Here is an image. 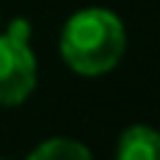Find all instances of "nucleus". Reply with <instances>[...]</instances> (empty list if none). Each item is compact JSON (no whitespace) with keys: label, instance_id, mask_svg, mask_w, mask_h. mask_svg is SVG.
<instances>
[{"label":"nucleus","instance_id":"obj_1","mask_svg":"<svg viewBox=\"0 0 160 160\" xmlns=\"http://www.w3.org/2000/svg\"><path fill=\"white\" fill-rule=\"evenodd\" d=\"M127 51V28L124 20L101 6L79 8L70 14L59 34V56L62 62L87 79L104 76L118 68Z\"/></svg>","mask_w":160,"mask_h":160},{"label":"nucleus","instance_id":"obj_2","mask_svg":"<svg viewBox=\"0 0 160 160\" xmlns=\"http://www.w3.org/2000/svg\"><path fill=\"white\" fill-rule=\"evenodd\" d=\"M37 56L31 48V22L17 17L0 34V107H20L37 87Z\"/></svg>","mask_w":160,"mask_h":160},{"label":"nucleus","instance_id":"obj_3","mask_svg":"<svg viewBox=\"0 0 160 160\" xmlns=\"http://www.w3.org/2000/svg\"><path fill=\"white\" fill-rule=\"evenodd\" d=\"M115 160H160V132L149 124H132L118 135Z\"/></svg>","mask_w":160,"mask_h":160},{"label":"nucleus","instance_id":"obj_4","mask_svg":"<svg viewBox=\"0 0 160 160\" xmlns=\"http://www.w3.org/2000/svg\"><path fill=\"white\" fill-rule=\"evenodd\" d=\"M25 160H93V155L76 138H48Z\"/></svg>","mask_w":160,"mask_h":160}]
</instances>
